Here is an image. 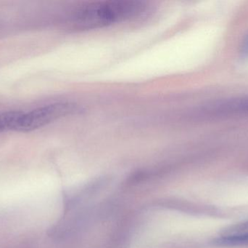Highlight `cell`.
<instances>
[{
    "label": "cell",
    "instance_id": "277c9868",
    "mask_svg": "<svg viewBox=\"0 0 248 248\" xmlns=\"http://www.w3.org/2000/svg\"><path fill=\"white\" fill-rule=\"evenodd\" d=\"M215 244L222 247H247L248 232L224 234L214 241Z\"/></svg>",
    "mask_w": 248,
    "mask_h": 248
},
{
    "label": "cell",
    "instance_id": "8992f818",
    "mask_svg": "<svg viewBox=\"0 0 248 248\" xmlns=\"http://www.w3.org/2000/svg\"><path fill=\"white\" fill-rule=\"evenodd\" d=\"M248 232V220L240 224H236L224 231V234H232V233Z\"/></svg>",
    "mask_w": 248,
    "mask_h": 248
},
{
    "label": "cell",
    "instance_id": "7a4b0ae2",
    "mask_svg": "<svg viewBox=\"0 0 248 248\" xmlns=\"http://www.w3.org/2000/svg\"><path fill=\"white\" fill-rule=\"evenodd\" d=\"M79 108L76 103L68 101L55 102L23 112L14 131L30 132L43 128L58 119L77 113Z\"/></svg>",
    "mask_w": 248,
    "mask_h": 248
},
{
    "label": "cell",
    "instance_id": "3957f363",
    "mask_svg": "<svg viewBox=\"0 0 248 248\" xmlns=\"http://www.w3.org/2000/svg\"><path fill=\"white\" fill-rule=\"evenodd\" d=\"M197 116L205 119L248 117V97L231 98L211 102L201 107Z\"/></svg>",
    "mask_w": 248,
    "mask_h": 248
},
{
    "label": "cell",
    "instance_id": "52a82bcc",
    "mask_svg": "<svg viewBox=\"0 0 248 248\" xmlns=\"http://www.w3.org/2000/svg\"><path fill=\"white\" fill-rule=\"evenodd\" d=\"M240 55L242 58H248V32L245 36L243 42H242L241 48H240Z\"/></svg>",
    "mask_w": 248,
    "mask_h": 248
},
{
    "label": "cell",
    "instance_id": "6da1fadb",
    "mask_svg": "<svg viewBox=\"0 0 248 248\" xmlns=\"http://www.w3.org/2000/svg\"><path fill=\"white\" fill-rule=\"evenodd\" d=\"M148 10L147 3L135 0H105L77 6L69 15L75 29H100L140 17Z\"/></svg>",
    "mask_w": 248,
    "mask_h": 248
},
{
    "label": "cell",
    "instance_id": "5b68a950",
    "mask_svg": "<svg viewBox=\"0 0 248 248\" xmlns=\"http://www.w3.org/2000/svg\"><path fill=\"white\" fill-rule=\"evenodd\" d=\"M23 112L21 111L0 112V132L14 131L15 127Z\"/></svg>",
    "mask_w": 248,
    "mask_h": 248
}]
</instances>
